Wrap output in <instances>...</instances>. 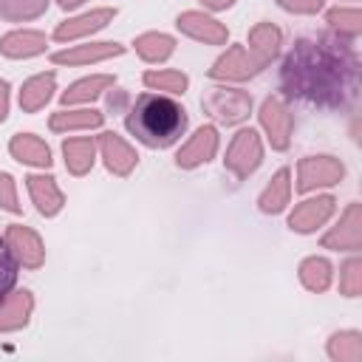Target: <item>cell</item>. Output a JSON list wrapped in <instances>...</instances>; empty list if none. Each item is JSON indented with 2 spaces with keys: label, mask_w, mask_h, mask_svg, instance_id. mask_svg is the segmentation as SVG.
<instances>
[{
  "label": "cell",
  "mask_w": 362,
  "mask_h": 362,
  "mask_svg": "<svg viewBox=\"0 0 362 362\" xmlns=\"http://www.w3.org/2000/svg\"><path fill=\"white\" fill-rule=\"evenodd\" d=\"M187 127L184 107L161 93H141L130 113H127V130L147 147H170L181 139Z\"/></svg>",
  "instance_id": "6da1fadb"
},
{
  "label": "cell",
  "mask_w": 362,
  "mask_h": 362,
  "mask_svg": "<svg viewBox=\"0 0 362 362\" xmlns=\"http://www.w3.org/2000/svg\"><path fill=\"white\" fill-rule=\"evenodd\" d=\"M17 277H20L17 255H14L11 246L0 238V303H6V297H8L11 288L17 286Z\"/></svg>",
  "instance_id": "7a4b0ae2"
}]
</instances>
